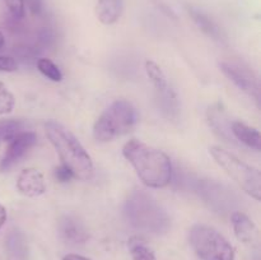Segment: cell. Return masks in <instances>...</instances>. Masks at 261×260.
Masks as SVG:
<instances>
[{"label": "cell", "mask_w": 261, "mask_h": 260, "mask_svg": "<svg viewBox=\"0 0 261 260\" xmlns=\"http://www.w3.org/2000/svg\"><path fill=\"white\" fill-rule=\"evenodd\" d=\"M124 12V0H97L96 15L102 24L111 25L120 19Z\"/></svg>", "instance_id": "7c38bea8"}, {"label": "cell", "mask_w": 261, "mask_h": 260, "mask_svg": "<svg viewBox=\"0 0 261 260\" xmlns=\"http://www.w3.org/2000/svg\"><path fill=\"white\" fill-rule=\"evenodd\" d=\"M63 260H91L86 256H82L78 254H68L63 257Z\"/></svg>", "instance_id": "d4e9b609"}, {"label": "cell", "mask_w": 261, "mask_h": 260, "mask_svg": "<svg viewBox=\"0 0 261 260\" xmlns=\"http://www.w3.org/2000/svg\"><path fill=\"white\" fill-rule=\"evenodd\" d=\"M145 71H147L148 78L150 79L153 87H154L158 93L162 94L170 89L168 88L167 78H166L165 73H163V70L157 63H154L153 60L145 61Z\"/></svg>", "instance_id": "e0dca14e"}, {"label": "cell", "mask_w": 261, "mask_h": 260, "mask_svg": "<svg viewBox=\"0 0 261 260\" xmlns=\"http://www.w3.org/2000/svg\"><path fill=\"white\" fill-rule=\"evenodd\" d=\"M5 5L9 9L10 14L15 19H22L25 15V4L24 0H4Z\"/></svg>", "instance_id": "44dd1931"}, {"label": "cell", "mask_w": 261, "mask_h": 260, "mask_svg": "<svg viewBox=\"0 0 261 260\" xmlns=\"http://www.w3.org/2000/svg\"><path fill=\"white\" fill-rule=\"evenodd\" d=\"M37 68L41 73L45 76H47L50 81L53 82H61L63 81V74H61L60 69L56 65L54 61L50 59H38L37 60Z\"/></svg>", "instance_id": "ac0fdd59"}, {"label": "cell", "mask_w": 261, "mask_h": 260, "mask_svg": "<svg viewBox=\"0 0 261 260\" xmlns=\"http://www.w3.org/2000/svg\"><path fill=\"white\" fill-rule=\"evenodd\" d=\"M231 133L239 142L255 150L261 149V137L259 130L249 126L242 121L231 122Z\"/></svg>", "instance_id": "4fadbf2b"}, {"label": "cell", "mask_w": 261, "mask_h": 260, "mask_svg": "<svg viewBox=\"0 0 261 260\" xmlns=\"http://www.w3.org/2000/svg\"><path fill=\"white\" fill-rule=\"evenodd\" d=\"M45 132L59 154L61 165L73 173L74 178L89 180L93 176L94 166L81 142L66 127L53 120L45 124Z\"/></svg>", "instance_id": "7a4b0ae2"}, {"label": "cell", "mask_w": 261, "mask_h": 260, "mask_svg": "<svg viewBox=\"0 0 261 260\" xmlns=\"http://www.w3.org/2000/svg\"><path fill=\"white\" fill-rule=\"evenodd\" d=\"M17 61L14 59L9 58V56H0V71L10 73V71L17 70Z\"/></svg>", "instance_id": "603a6c76"}, {"label": "cell", "mask_w": 261, "mask_h": 260, "mask_svg": "<svg viewBox=\"0 0 261 260\" xmlns=\"http://www.w3.org/2000/svg\"><path fill=\"white\" fill-rule=\"evenodd\" d=\"M5 246L12 256L18 260H25L28 256V245L25 236L20 231H10L5 239Z\"/></svg>", "instance_id": "5bb4252c"}, {"label": "cell", "mask_w": 261, "mask_h": 260, "mask_svg": "<svg viewBox=\"0 0 261 260\" xmlns=\"http://www.w3.org/2000/svg\"><path fill=\"white\" fill-rule=\"evenodd\" d=\"M190 13L193 19L195 20V23L200 27V30L203 31V32H205L206 35L211 36V37L216 41H221L222 42V41L226 40V36L223 35L221 28H219L208 15H205L204 13H201L200 10L196 9H191Z\"/></svg>", "instance_id": "9a60e30c"}, {"label": "cell", "mask_w": 261, "mask_h": 260, "mask_svg": "<svg viewBox=\"0 0 261 260\" xmlns=\"http://www.w3.org/2000/svg\"><path fill=\"white\" fill-rule=\"evenodd\" d=\"M22 132V122L18 120H3L0 121V140L10 142Z\"/></svg>", "instance_id": "d6986e66"}, {"label": "cell", "mask_w": 261, "mask_h": 260, "mask_svg": "<svg viewBox=\"0 0 261 260\" xmlns=\"http://www.w3.org/2000/svg\"><path fill=\"white\" fill-rule=\"evenodd\" d=\"M209 153L245 193L249 194L255 200H260L261 173L257 168L247 165L244 161L232 154L231 152L218 147V145H213L209 148Z\"/></svg>", "instance_id": "5b68a950"}, {"label": "cell", "mask_w": 261, "mask_h": 260, "mask_svg": "<svg viewBox=\"0 0 261 260\" xmlns=\"http://www.w3.org/2000/svg\"><path fill=\"white\" fill-rule=\"evenodd\" d=\"M0 143H2V140H0Z\"/></svg>", "instance_id": "83f0119b"}, {"label": "cell", "mask_w": 261, "mask_h": 260, "mask_svg": "<svg viewBox=\"0 0 261 260\" xmlns=\"http://www.w3.org/2000/svg\"><path fill=\"white\" fill-rule=\"evenodd\" d=\"M137 122L135 107L126 99H116L96 120L93 135L99 142H110L132 132Z\"/></svg>", "instance_id": "277c9868"}, {"label": "cell", "mask_w": 261, "mask_h": 260, "mask_svg": "<svg viewBox=\"0 0 261 260\" xmlns=\"http://www.w3.org/2000/svg\"><path fill=\"white\" fill-rule=\"evenodd\" d=\"M127 249L133 260H157L155 254L149 245L139 236L130 237L127 241Z\"/></svg>", "instance_id": "2e32d148"}, {"label": "cell", "mask_w": 261, "mask_h": 260, "mask_svg": "<svg viewBox=\"0 0 261 260\" xmlns=\"http://www.w3.org/2000/svg\"><path fill=\"white\" fill-rule=\"evenodd\" d=\"M4 45H5V37L4 35H3L2 31H0V48L4 47Z\"/></svg>", "instance_id": "4316f807"}, {"label": "cell", "mask_w": 261, "mask_h": 260, "mask_svg": "<svg viewBox=\"0 0 261 260\" xmlns=\"http://www.w3.org/2000/svg\"><path fill=\"white\" fill-rule=\"evenodd\" d=\"M232 227L237 239L245 245L254 246L259 242V229L256 224L242 212H234L231 216Z\"/></svg>", "instance_id": "8fae6325"}, {"label": "cell", "mask_w": 261, "mask_h": 260, "mask_svg": "<svg viewBox=\"0 0 261 260\" xmlns=\"http://www.w3.org/2000/svg\"><path fill=\"white\" fill-rule=\"evenodd\" d=\"M28 9L33 15H40L43 10V0H24Z\"/></svg>", "instance_id": "cb8c5ba5"}, {"label": "cell", "mask_w": 261, "mask_h": 260, "mask_svg": "<svg viewBox=\"0 0 261 260\" xmlns=\"http://www.w3.org/2000/svg\"><path fill=\"white\" fill-rule=\"evenodd\" d=\"M59 233L61 239L70 245L84 244L88 239L87 229L83 223L74 216H63L58 223Z\"/></svg>", "instance_id": "30bf717a"}, {"label": "cell", "mask_w": 261, "mask_h": 260, "mask_svg": "<svg viewBox=\"0 0 261 260\" xmlns=\"http://www.w3.org/2000/svg\"><path fill=\"white\" fill-rule=\"evenodd\" d=\"M125 216L129 223L139 231L161 235L170 228V217L150 194L137 190L127 198Z\"/></svg>", "instance_id": "3957f363"}, {"label": "cell", "mask_w": 261, "mask_h": 260, "mask_svg": "<svg viewBox=\"0 0 261 260\" xmlns=\"http://www.w3.org/2000/svg\"><path fill=\"white\" fill-rule=\"evenodd\" d=\"M5 221H7V211H5L4 206L0 204V228L4 226Z\"/></svg>", "instance_id": "484cf974"}, {"label": "cell", "mask_w": 261, "mask_h": 260, "mask_svg": "<svg viewBox=\"0 0 261 260\" xmlns=\"http://www.w3.org/2000/svg\"><path fill=\"white\" fill-rule=\"evenodd\" d=\"M37 143V137L33 132H20L19 134L15 135L9 142L7 150L4 153V157L0 161V171L10 170L15 163L19 162L28 150L32 149L35 144Z\"/></svg>", "instance_id": "ba28073f"}, {"label": "cell", "mask_w": 261, "mask_h": 260, "mask_svg": "<svg viewBox=\"0 0 261 260\" xmlns=\"http://www.w3.org/2000/svg\"><path fill=\"white\" fill-rule=\"evenodd\" d=\"M122 154L134 167L143 184L153 189L166 188L172 180V162L163 150L132 139L122 148Z\"/></svg>", "instance_id": "6da1fadb"}, {"label": "cell", "mask_w": 261, "mask_h": 260, "mask_svg": "<svg viewBox=\"0 0 261 260\" xmlns=\"http://www.w3.org/2000/svg\"><path fill=\"white\" fill-rule=\"evenodd\" d=\"M190 245L200 260H234L231 242L213 227L195 224L189 235Z\"/></svg>", "instance_id": "8992f818"}, {"label": "cell", "mask_w": 261, "mask_h": 260, "mask_svg": "<svg viewBox=\"0 0 261 260\" xmlns=\"http://www.w3.org/2000/svg\"><path fill=\"white\" fill-rule=\"evenodd\" d=\"M222 73L227 76L231 82H233L242 92L249 94L259 103L260 102V86L256 75L244 65L237 63H229V61H222L219 63Z\"/></svg>", "instance_id": "52a82bcc"}, {"label": "cell", "mask_w": 261, "mask_h": 260, "mask_svg": "<svg viewBox=\"0 0 261 260\" xmlns=\"http://www.w3.org/2000/svg\"><path fill=\"white\" fill-rule=\"evenodd\" d=\"M15 106V98L12 92L0 82V115H8Z\"/></svg>", "instance_id": "ffe728a7"}, {"label": "cell", "mask_w": 261, "mask_h": 260, "mask_svg": "<svg viewBox=\"0 0 261 260\" xmlns=\"http://www.w3.org/2000/svg\"><path fill=\"white\" fill-rule=\"evenodd\" d=\"M54 175H55L56 180L60 181V183H69V181L73 180L74 178L73 173H71L70 171H69L68 168L63 165L55 168V171H54Z\"/></svg>", "instance_id": "7402d4cb"}, {"label": "cell", "mask_w": 261, "mask_h": 260, "mask_svg": "<svg viewBox=\"0 0 261 260\" xmlns=\"http://www.w3.org/2000/svg\"><path fill=\"white\" fill-rule=\"evenodd\" d=\"M17 189L22 195L28 198H37L45 194L46 183L43 175L37 168H25L17 178Z\"/></svg>", "instance_id": "9c48e42d"}]
</instances>
